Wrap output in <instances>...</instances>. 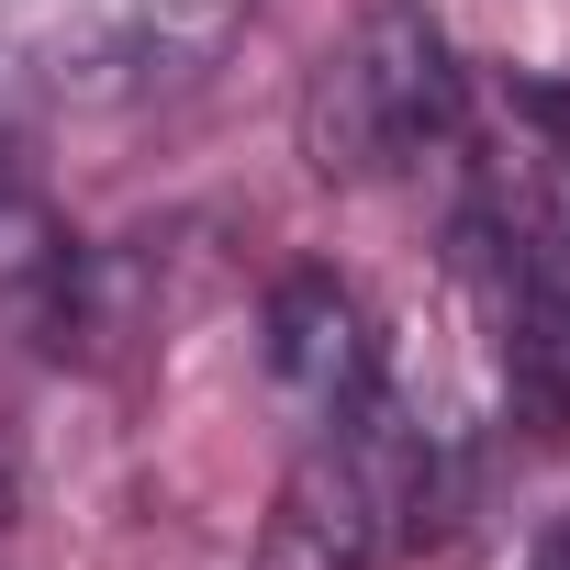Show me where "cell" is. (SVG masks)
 Returning <instances> with one entry per match:
<instances>
[{
    "label": "cell",
    "instance_id": "1",
    "mask_svg": "<svg viewBox=\"0 0 570 570\" xmlns=\"http://www.w3.org/2000/svg\"><path fill=\"white\" fill-rule=\"evenodd\" d=\"M459 57H448V23L425 0H381L358 12L325 68L303 79V157L325 179H392V168H425L448 135H459Z\"/></svg>",
    "mask_w": 570,
    "mask_h": 570
},
{
    "label": "cell",
    "instance_id": "2",
    "mask_svg": "<svg viewBox=\"0 0 570 570\" xmlns=\"http://www.w3.org/2000/svg\"><path fill=\"white\" fill-rule=\"evenodd\" d=\"M235 46V0H35L0 23V79L68 112L179 101Z\"/></svg>",
    "mask_w": 570,
    "mask_h": 570
},
{
    "label": "cell",
    "instance_id": "3",
    "mask_svg": "<svg viewBox=\"0 0 570 570\" xmlns=\"http://www.w3.org/2000/svg\"><path fill=\"white\" fill-rule=\"evenodd\" d=\"M470 268L492 292V336H503V392L514 425L537 448L570 436V213L537 202L525 224H470Z\"/></svg>",
    "mask_w": 570,
    "mask_h": 570
},
{
    "label": "cell",
    "instance_id": "4",
    "mask_svg": "<svg viewBox=\"0 0 570 570\" xmlns=\"http://www.w3.org/2000/svg\"><path fill=\"white\" fill-rule=\"evenodd\" d=\"M268 381H279V403L303 414V436H336V425L370 414L381 336H370V314H358V292L336 268H292L268 292Z\"/></svg>",
    "mask_w": 570,
    "mask_h": 570
},
{
    "label": "cell",
    "instance_id": "5",
    "mask_svg": "<svg viewBox=\"0 0 570 570\" xmlns=\"http://www.w3.org/2000/svg\"><path fill=\"white\" fill-rule=\"evenodd\" d=\"M68 303H79V235L35 190H0V325H68Z\"/></svg>",
    "mask_w": 570,
    "mask_h": 570
},
{
    "label": "cell",
    "instance_id": "6",
    "mask_svg": "<svg viewBox=\"0 0 570 570\" xmlns=\"http://www.w3.org/2000/svg\"><path fill=\"white\" fill-rule=\"evenodd\" d=\"M525 570H570V514H559V525L537 537V559H525Z\"/></svg>",
    "mask_w": 570,
    "mask_h": 570
}]
</instances>
